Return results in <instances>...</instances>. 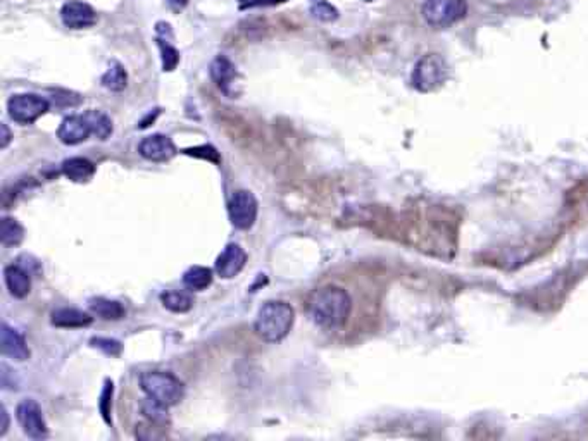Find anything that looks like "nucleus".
<instances>
[{
	"mask_svg": "<svg viewBox=\"0 0 588 441\" xmlns=\"http://www.w3.org/2000/svg\"><path fill=\"white\" fill-rule=\"evenodd\" d=\"M352 297L341 286H323L309 297L307 312L312 323L327 331L344 328L352 314Z\"/></svg>",
	"mask_w": 588,
	"mask_h": 441,
	"instance_id": "obj_1",
	"label": "nucleus"
},
{
	"mask_svg": "<svg viewBox=\"0 0 588 441\" xmlns=\"http://www.w3.org/2000/svg\"><path fill=\"white\" fill-rule=\"evenodd\" d=\"M295 319V311L287 302L271 300L266 302L259 309L254 323L256 335L266 343H280L288 336Z\"/></svg>",
	"mask_w": 588,
	"mask_h": 441,
	"instance_id": "obj_2",
	"label": "nucleus"
},
{
	"mask_svg": "<svg viewBox=\"0 0 588 441\" xmlns=\"http://www.w3.org/2000/svg\"><path fill=\"white\" fill-rule=\"evenodd\" d=\"M140 388L147 396L164 407H173L183 400L185 386L176 376L164 371H147L140 376Z\"/></svg>",
	"mask_w": 588,
	"mask_h": 441,
	"instance_id": "obj_3",
	"label": "nucleus"
},
{
	"mask_svg": "<svg viewBox=\"0 0 588 441\" xmlns=\"http://www.w3.org/2000/svg\"><path fill=\"white\" fill-rule=\"evenodd\" d=\"M448 78V66L439 54H426L421 57L412 71L411 83L421 93H430L443 85Z\"/></svg>",
	"mask_w": 588,
	"mask_h": 441,
	"instance_id": "obj_4",
	"label": "nucleus"
},
{
	"mask_svg": "<svg viewBox=\"0 0 588 441\" xmlns=\"http://www.w3.org/2000/svg\"><path fill=\"white\" fill-rule=\"evenodd\" d=\"M424 21L435 30H443L459 23L468 13L466 0H424L423 4Z\"/></svg>",
	"mask_w": 588,
	"mask_h": 441,
	"instance_id": "obj_5",
	"label": "nucleus"
},
{
	"mask_svg": "<svg viewBox=\"0 0 588 441\" xmlns=\"http://www.w3.org/2000/svg\"><path fill=\"white\" fill-rule=\"evenodd\" d=\"M7 110L13 121L19 125H31L49 110V101L35 93H18L9 98Z\"/></svg>",
	"mask_w": 588,
	"mask_h": 441,
	"instance_id": "obj_6",
	"label": "nucleus"
},
{
	"mask_svg": "<svg viewBox=\"0 0 588 441\" xmlns=\"http://www.w3.org/2000/svg\"><path fill=\"white\" fill-rule=\"evenodd\" d=\"M257 210H259V205H257L256 197L249 190H238L230 198V221L238 229L252 228L257 219Z\"/></svg>",
	"mask_w": 588,
	"mask_h": 441,
	"instance_id": "obj_7",
	"label": "nucleus"
},
{
	"mask_svg": "<svg viewBox=\"0 0 588 441\" xmlns=\"http://www.w3.org/2000/svg\"><path fill=\"white\" fill-rule=\"evenodd\" d=\"M16 417H18V423L21 424L26 436H30V438L33 440L47 438L49 431H47L43 412L35 400H23V402L18 405V408H16Z\"/></svg>",
	"mask_w": 588,
	"mask_h": 441,
	"instance_id": "obj_8",
	"label": "nucleus"
},
{
	"mask_svg": "<svg viewBox=\"0 0 588 441\" xmlns=\"http://www.w3.org/2000/svg\"><path fill=\"white\" fill-rule=\"evenodd\" d=\"M62 23L71 30H85V28L94 26L97 23V14L89 4L79 2V0H69L62 6L61 11Z\"/></svg>",
	"mask_w": 588,
	"mask_h": 441,
	"instance_id": "obj_9",
	"label": "nucleus"
},
{
	"mask_svg": "<svg viewBox=\"0 0 588 441\" xmlns=\"http://www.w3.org/2000/svg\"><path fill=\"white\" fill-rule=\"evenodd\" d=\"M140 156L152 162H166L176 156V147L166 134H150L138 145Z\"/></svg>",
	"mask_w": 588,
	"mask_h": 441,
	"instance_id": "obj_10",
	"label": "nucleus"
},
{
	"mask_svg": "<svg viewBox=\"0 0 588 441\" xmlns=\"http://www.w3.org/2000/svg\"><path fill=\"white\" fill-rule=\"evenodd\" d=\"M245 262H247V253H245V250L240 245H226V248L222 250L216 259L217 276L225 277V280H232V277H235L242 273V269L245 268Z\"/></svg>",
	"mask_w": 588,
	"mask_h": 441,
	"instance_id": "obj_11",
	"label": "nucleus"
},
{
	"mask_svg": "<svg viewBox=\"0 0 588 441\" xmlns=\"http://www.w3.org/2000/svg\"><path fill=\"white\" fill-rule=\"evenodd\" d=\"M210 78L214 79V83L217 85L222 93H226L228 97H235V85L238 79V71L235 64H233L230 59H226L225 55H220L213 61L210 64Z\"/></svg>",
	"mask_w": 588,
	"mask_h": 441,
	"instance_id": "obj_12",
	"label": "nucleus"
},
{
	"mask_svg": "<svg viewBox=\"0 0 588 441\" xmlns=\"http://www.w3.org/2000/svg\"><path fill=\"white\" fill-rule=\"evenodd\" d=\"M90 134H92V130L83 114H73V116L64 118L57 130V138L64 145H78V143L89 140Z\"/></svg>",
	"mask_w": 588,
	"mask_h": 441,
	"instance_id": "obj_13",
	"label": "nucleus"
},
{
	"mask_svg": "<svg viewBox=\"0 0 588 441\" xmlns=\"http://www.w3.org/2000/svg\"><path fill=\"white\" fill-rule=\"evenodd\" d=\"M0 347H2V353L9 359L18 360V362H23V360L30 359V348H28L25 338L19 335L14 328H11L9 324H2V335H0Z\"/></svg>",
	"mask_w": 588,
	"mask_h": 441,
	"instance_id": "obj_14",
	"label": "nucleus"
},
{
	"mask_svg": "<svg viewBox=\"0 0 588 441\" xmlns=\"http://www.w3.org/2000/svg\"><path fill=\"white\" fill-rule=\"evenodd\" d=\"M157 43L162 54V69L173 71L180 62V52L173 45V31L168 23H157L156 26Z\"/></svg>",
	"mask_w": 588,
	"mask_h": 441,
	"instance_id": "obj_15",
	"label": "nucleus"
},
{
	"mask_svg": "<svg viewBox=\"0 0 588 441\" xmlns=\"http://www.w3.org/2000/svg\"><path fill=\"white\" fill-rule=\"evenodd\" d=\"M4 280H6L7 290L16 299H25L31 290L30 271H26L21 264L7 265L4 269Z\"/></svg>",
	"mask_w": 588,
	"mask_h": 441,
	"instance_id": "obj_16",
	"label": "nucleus"
},
{
	"mask_svg": "<svg viewBox=\"0 0 588 441\" xmlns=\"http://www.w3.org/2000/svg\"><path fill=\"white\" fill-rule=\"evenodd\" d=\"M92 321L94 317H90L86 312L73 307H62L52 312L50 323L57 328H85V326L92 324Z\"/></svg>",
	"mask_w": 588,
	"mask_h": 441,
	"instance_id": "obj_17",
	"label": "nucleus"
},
{
	"mask_svg": "<svg viewBox=\"0 0 588 441\" xmlns=\"http://www.w3.org/2000/svg\"><path fill=\"white\" fill-rule=\"evenodd\" d=\"M62 173L67 180L74 183H86L92 180L95 174V166L89 159L83 157H71L62 162Z\"/></svg>",
	"mask_w": 588,
	"mask_h": 441,
	"instance_id": "obj_18",
	"label": "nucleus"
},
{
	"mask_svg": "<svg viewBox=\"0 0 588 441\" xmlns=\"http://www.w3.org/2000/svg\"><path fill=\"white\" fill-rule=\"evenodd\" d=\"M83 116H85L86 122H89L92 134L97 137L98 140H107L113 134V121L102 110L90 109L86 113H83Z\"/></svg>",
	"mask_w": 588,
	"mask_h": 441,
	"instance_id": "obj_19",
	"label": "nucleus"
},
{
	"mask_svg": "<svg viewBox=\"0 0 588 441\" xmlns=\"http://www.w3.org/2000/svg\"><path fill=\"white\" fill-rule=\"evenodd\" d=\"M161 302L171 312L183 314L193 307V297L183 290H169L161 295Z\"/></svg>",
	"mask_w": 588,
	"mask_h": 441,
	"instance_id": "obj_20",
	"label": "nucleus"
},
{
	"mask_svg": "<svg viewBox=\"0 0 588 441\" xmlns=\"http://www.w3.org/2000/svg\"><path fill=\"white\" fill-rule=\"evenodd\" d=\"M90 311L104 321H118L125 317V307L119 302L107 299H94L90 302Z\"/></svg>",
	"mask_w": 588,
	"mask_h": 441,
	"instance_id": "obj_21",
	"label": "nucleus"
},
{
	"mask_svg": "<svg viewBox=\"0 0 588 441\" xmlns=\"http://www.w3.org/2000/svg\"><path fill=\"white\" fill-rule=\"evenodd\" d=\"M183 283L190 290L202 292L213 283V271L209 268H202V265H193L183 274Z\"/></svg>",
	"mask_w": 588,
	"mask_h": 441,
	"instance_id": "obj_22",
	"label": "nucleus"
},
{
	"mask_svg": "<svg viewBox=\"0 0 588 441\" xmlns=\"http://www.w3.org/2000/svg\"><path fill=\"white\" fill-rule=\"evenodd\" d=\"M25 238V229L13 217H4L2 224H0V240H2L4 247H14L19 245Z\"/></svg>",
	"mask_w": 588,
	"mask_h": 441,
	"instance_id": "obj_23",
	"label": "nucleus"
},
{
	"mask_svg": "<svg viewBox=\"0 0 588 441\" xmlns=\"http://www.w3.org/2000/svg\"><path fill=\"white\" fill-rule=\"evenodd\" d=\"M128 85V74L119 62H111V67L102 76V86L111 91H123Z\"/></svg>",
	"mask_w": 588,
	"mask_h": 441,
	"instance_id": "obj_24",
	"label": "nucleus"
},
{
	"mask_svg": "<svg viewBox=\"0 0 588 441\" xmlns=\"http://www.w3.org/2000/svg\"><path fill=\"white\" fill-rule=\"evenodd\" d=\"M166 408L162 403L156 402L150 396H147L145 402L142 403V411L147 416V419H150L152 423H168V414H166Z\"/></svg>",
	"mask_w": 588,
	"mask_h": 441,
	"instance_id": "obj_25",
	"label": "nucleus"
},
{
	"mask_svg": "<svg viewBox=\"0 0 588 441\" xmlns=\"http://www.w3.org/2000/svg\"><path fill=\"white\" fill-rule=\"evenodd\" d=\"M311 14L312 18L320 19L323 23H332L339 18V11L337 7H333L332 4L324 2V0H316V2L311 6Z\"/></svg>",
	"mask_w": 588,
	"mask_h": 441,
	"instance_id": "obj_26",
	"label": "nucleus"
},
{
	"mask_svg": "<svg viewBox=\"0 0 588 441\" xmlns=\"http://www.w3.org/2000/svg\"><path fill=\"white\" fill-rule=\"evenodd\" d=\"M185 154H188V156L208 159V161L216 162V164L221 161L217 150L210 145H202V147H196V149H188V150H185Z\"/></svg>",
	"mask_w": 588,
	"mask_h": 441,
	"instance_id": "obj_27",
	"label": "nucleus"
},
{
	"mask_svg": "<svg viewBox=\"0 0 588 441\" xmlns=\"http://www.w3.org/2000/svg\"><path fill=\"white\" fill-rule=\"evenodd\" d=\"M92 345L109 353V355H119V352H121V343L116 340H109V338H94Z\"/></svg>",
	"mask_w": 588,
	"mask_h": 441,
	"instance_id": "obj_28",
	"label": "nucleus"
},
{
	"mask_svg": "<svg viewBox=\"0 0 588 441\" xmlns=\"http://www.w3.org/2000/svg\"><path fill=\"white\" fill-rule=\"evenodd\" d=\"M111 396H113V383L111 381H106V388H104V393H102V402H101V412L102 416H104L106 423L111 424V417H109V402H111Z\"/></svg>",
	"mask_w": 588,
	"mask_h": 441,
	"instance_id": "obj_29",
	"label": "nucleus"
},
{
	"mask_svg": "<svg viewBox=\"0 0 588 441\" xmlns=\"http://www.w3.org/2000/svg\"><path fill=\"white\" fill-rule=\"evenodd\" d=\"M278 2H283V0H238L240 9H250V7H257V6H269V4H278Z\"/></svg>",
	"mask_w": 588,
	"mask_h": 441,
	"instance_id": "obj_30",
	"label": "nucleus"
},
{
	"mask_svg": "<svg viewBox=\"0 0 588 441\" xmlns=\"http://www.w3.org/2000/svg\"><path fill=\"white\" fill-rule=\"evenodd\" d=\"M0 416H2V424H0V436L6 435L7 428H9V414H7L6 407H0Z\"/></svg>",
	"mask_w": 588,
	"mask_h": 441,
	"instance_id": "obj_31",
	"label": "nucleus"
},
{
	"mask_svg": "<svg viewBox=\"0 0 588 441\" xmlns=\"http://www.w3.org/2000/svg\"><path fill=\"white\" fill-rule=\"evenodd\" d=\"M186 2H188V0H168V6L173 11H176V13H180V11L186 6Z\"/></svg>",
	"mask_w": 588,
	"mask_h": 441,
	"instance_id": "obj_32",
	"label": "nucleus"
},
{
	"mask_svg": "<svg viewBox=\"0 0 588 441\" xmlns=\"http://www.w3.org/2000/svg\"><path fill=\"white\" fill-rule=\"evenodd\" d=\"M0 128H2V143H0V147H2V149H6V147L9 145V142H11V131L7 130L6 125H2Z\"/></svg>",
	"mask_w": 588,
	"mask_h": 441,
	"instance_id": "obj_33",
	"label": "nucleus"
},
{
	"mask_svg": "<svg viewBox=\"0 0 588 441\" xmlns=\"http://www.w3.org/2000/svg\"><path fill=\"white\" fill-rule=\"evenodd\" d=\"M368 2H369V0H368Z\"/></svg>",
	"mask_w": 588,
	"mask_h": 441,
	"instance_id": "obj_34",
	"label": "nucleus"
}]
</instances>
